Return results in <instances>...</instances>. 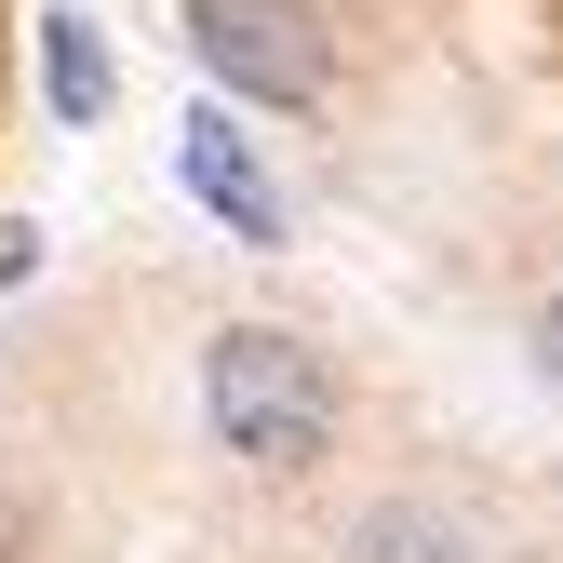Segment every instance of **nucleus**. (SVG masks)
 Instances as JSON below:
<instances>
[{"instance_id":"obj_3","label":"nucleus","mask_w":563,"mask_h":563,"mask_svg":"<svg viewBox=\"0 0 563 563\" xmlns=\"http://www.w3.org/2000/svg\"><path fill=\"white\" fill-rule=\"evenodd\" d=\"M175 188H188L242 255H282V242H296V201H282V175L255 162V134H242L229 95H188V108H175Z\"/></svg>"},{"instance_id":"obj_2","label":"nucleus","mask_w":563,"mask_h":563,"mask_svg":"<svg viewBox=\"0 0 563 563\" xmlns=\"http://www.w3.org/2000/svg\"><path fill=\"white\" fill-rule=\"evenodd\" d=\"M175 41H188V67H201L229 108L309 121L322 81H335V41H322L309 0H175Z\"/></svg>"},{"instance_id":"obj_5","label":"nucleus","mask_w":563,"mask_h":563,"mask_svg":"<svg viewBox=\"0 0 563 563\" xmlns=\"http://www.w3.org/2000/svg\"><path fill=\"white\" fill-rule=\"evenodd\" d=\"M349 563H497V550H483V523H456L430 497H376L349 523Z\"/></svg>"},{"instance_id":"obj_4","label":"nucleus","mask_w":563,"mask_h":563,"mask_svg":"<svg viewBox=\"0 0 563 563\" xmlns=\"http://www.w3.org/2000/svg\"><path fill=\"white\" fill-rule=\"evenodd\" d=\"M41 108H54L67 134H95V121L121 108V54H108V27L81 14V0H54V14H41Z\"/></svg>"},{"instance_id":"obj_1","label":"nucleus","mask_w":563,"mask_h":563,"mask_svg":"<svg viewBox=\"0 0 563 563\" xmlns=\"http://www.w3.org/2000/svg\"><path fill=\"white\" fill-rule=\"evenodd\" d=\"M335 363L309 335H282V322H216V349H201V430H216L242 470L268 483H309L335 456Z\"/></svg>"},{"instance_id":"obj_6","label":"nucleus","mask_w":563,"mask_h":563,"mask_svg":"<svg viewBox=\"0 0 563 563\" xmlns=\"http://www.w3.org/2000/svg\"><path fill=\"white\" fill-rule=\"evenodd\" d=\"M27 282H41V229H27V216H0V296H27Z\"/></svg>"},{"instance_id":"obj_7","label":"nucleus","mask_w":563,"mask_h":563,"mask_svg":"<svg viewBox=\"0 0 563 563\" xmlns=\"http://www.w3.org/2000/svg\"><path fill=\"white\" fill-rule=\"evenodd\" d=\"M523 349H537V376L563 389V296H537V322H523Z\"/></svg>"}]
</instances>
